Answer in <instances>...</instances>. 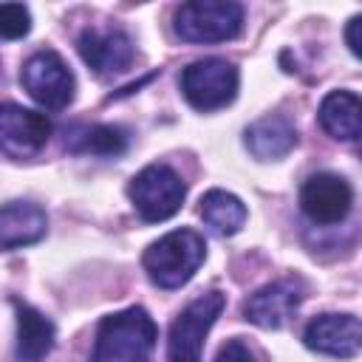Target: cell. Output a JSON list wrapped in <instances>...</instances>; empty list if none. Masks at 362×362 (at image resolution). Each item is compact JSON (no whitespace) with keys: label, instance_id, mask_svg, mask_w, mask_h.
Instances as JSON below:
<instances>
[{"label":"cell","instance_id":"30bf717a","mask_svg":"<svg viewBox=\"0 0 362 362\" xmlns=\"http://www.w3.org/2000/svg\"><path fill=\"white\" fill-rule=\"evenodd\" d=\"M303 342L322 356L351 359L362 351V320L354 314H320L305 325Z\"/></svg>","mask_w":362,"mask_h":362},{"label":"cell","instance_id":"9c48e42d","mask_svg":"<svg viewBox=\"0 0 362 362\" xmlns=\"http://www.w3.org/2000/svg\"><path fill=\"white\" fill-rule=\"evenodd\" d=\"M354 204L351 184L337 173H314L300 187V209L314 223H339Z\"/></svg>","mask_w":362,"mask_h":362},{"label":"cell","instance_id":"7c38bea8","mask_svg":"<svg viewBox=\"0 0 362 362\" xmlns=\"http://www.w3.org/2000/svg\"><path fill=\"white\" fill-rule=\"evenodd\" d=\"M79 57L99 74L113 76L130 68L133 62V42L122 28H85L76 40Z\"/></svg>","mask_w":362,"mask_h":362},{"label":"cell","instance_id":"8fae6325","mask_svg":"<svg viewBox=\"0 0 362 362\" xmlns=\"http://www.w3.org/2000/svg\"><path fill=\"white\" fill-rule=\"evenodd\" d=\"M303 283L297 277H283L274 280L255 294L246 297L243 303V320H249L257 328H283L297 305L303 303Z\"/></svg>","mask_w":362,"mask_h":362},{"label":"cell","instance_id":"5b68a950","mask_svg":"<svg viewBox=\"0 0 362 362\" xmlns=\"http://www.w3.org/2000/svg\"><path fill=\"white\" fill-rule=\"evenodd\" d=\"M181 93L195 110H218L226 107L238 96L240 74L229 59L221 57H206L195 59L181 71Z\"/></svg>","mask_w":362,"mask_h":362},{"label":"cell","instance_id":"e0dca14e","mask_svg":"<svg viewBox=\"0 0 362 362\" xmlns=\"http://www.w3.org/2000/svg\"><path fill=\"white\" fill-rule=\"evenodd\" d=\"M201 218L204 223L221 235V238H232L243 229L249 212H246V204L235 195V192H226V189H209L204 198H201Z\"/></svg>","mask_w":362,"mask_h":362},{"label":"cell","instance_id":"52a82bcc","mask_svg":"<svg viewBox=\"0 0 362 362\" xmlns=\"http://www.w3.org/2000/svg\"><path fill=\"white\" fill-rule=\"evenodd\" d=\"M20 82L25 88V93L40 105V107H48V110H62L74 102V93H76V79H74V71L68 68V62L45 48V51H37L31 54L25 62H23V71H20Z\"/></svg>","mask_w":362,"mask_h":362},{"label":"cell","instance_id":"9a60e30c","mask_svg":"<svg viewBox=\"0 0 362 362\" xmlns=\"http://www.w3.org/2000/svg\"><path fill=\"white\" fill-rule=\"evenodd\" d=\"M14 311H17V345H14L17 362H45L57 339L54 322L42 311L20 300H14Z\"/></svg>","mask_w":362,"mask_h":362},{"label":"cell","instance_id":"7a4b0ae2","mask_svg":"<svg viewBox=\"0 0 362 362\" xmlns=\"http://www.w3.org/2000/svg\"><path fill=\"white\" fill-rule=\"evenodd\" d=\"M204 257L206 243L195 229H173L144 249L141 266L158 288H181L201 269Z\"/></svg>","mask_w":362,"mask_h":362},{"label":"cell","instance_id":"ac0fdd59","mask_svg":"<svg viewBox=\"0 0 362 362\" xmlns=\"http://www.w3.org/2000/svg\"><path fill=\"white\" fill-rule=\"evenodd\" d=\"M65 147L71 153H82V156H122L127 150V136L122 127L113 124H85V127H74L71 133H65Z\"/></svg>","mask_w":362,"mask_h":362},{"label":"cell","instance_id":"6da1fadb","mask_svg":"<svg viewBox=\"0 0 362 362\" xmlns=\"http://www.w3.org/2000/svg\"><path fill=\"white\" fill-rule=\"evenodd\" d=\"M156 339L153 317L141 305H130L99 322L90 362H150Z\"/></svg>","mask_w":362,"mask_h":362},{"label":"cell","instance_id":"3957f363","mask_svg":"<svg viewBox=\"0 0 362 362\" xmlns=\"http://www.w3.org/2000/svg\"><path fill=\"white\" fill-rule=\"evenodd\" d=\"M173 28L187 42H226L243 31V6L232 0H189L175 8Z\"/></svg>","mask_w":362,"mask_h":362},{"label":"cell","instance_id":"d6986e66","mask_svg":"<svg viewBox=\"0 0 362 362\" xmlns=\"http://www.w3.org/2000/svg\"><path fill=\"white\" fill-rule=\"evenodd\" d=\"M31 31V14L23 3H3L0 6V37L20 40Z\"/></svg>","mask_w":362,"mask_h":362},{"label":"cell","instance_id":"ba28073f","mask_svg":"<svg viewBox=\"0 0 362 362\" xmlns=\"http://www.w3.org/2000/svg\"><path fill=\"white\" fill-rule=\"evenodd\" d=\"M51 122L45 113L6 102L0 107V150L8 158H31L51 139Z\"/></svg>","mask_w":362,"mask_h":362},{"label":"cell","instance_id":"8992f818","mask_svg":"<svg viewBox=\"0 0 362 362\" xmlns=\"http://www.w3.org/2000/svg\"><path fill=\"white\" fill-rule=\"evenodd\" d=\"M223 305H226V297L221 291H206L195 297L170 325L167 359L170 362H201L206 334L221 317Z\"/></svg>","mask_w":362,"mask_h":362},{"label":"cell","instance_id":"ffe728a7","mask_svg":"<svg viewBox=\"0 0 362 362\" xmlns=\"http://www.w3.org/2000/svg\"><path fill=\"white\" fill-rule=\"evenodd\" d=\"M215 362H257L255 351L240 339H226L215 354Z\"/></svg>","mask_w":362,"mask_h":362},{"label":"cell","instance_id":"4fadbf2b","mask_svg":"<svg viewBox=\"0 0 362 362\" xmlns=\"http://www.w3.org/2000/svg\"><path fill=\"white\" fill-rule=\"evenodd\" d=\"M48 232V215L34 201H8L0 209V243L6 252L31 246Z\"/></svg>","mask_w":362,"mask_h":362},{"label":"cell","instance_id":"44dd1931","mask_svg":"<svg viewBox=\"0 0 362 362\" xmlns=\"http://www.w3.org/2000/svg\"><path fill=\"white\" fill-rule=\"evenodd\" d=\"M345 45L351 48L354 57L362 59V14L348 20V25H345Z\"/></svg>","mask_w":362,"mask_h":362},{"label":"cell","instance_id":"2e32d148","mask_svg":"<svg viewBox=\"0 0 362 362\" xmlns=\"http://www.w3.org/2000/svg\"><path fill=\"white\" fill-rule=\"evenodd\" d=\"M243 141H246L249 153L257 161H277V158H283L294 150L297 130L286 116L269 113V116H263V119H257L246 127Z\"/></svg>","mask_w":362,"mask_h":362},{"label":"cell","instance_id":"277c9868","mask_svg":"<svg viewBox=\"0 0 362 362\" xmlns=\"http://www.w3.org/2000/svg\"><path fill=\"white\" fill-rule=\"evenodd\" d=\"M127 195L133 201V209L139 212L141 221L147 223H158L173 218L187 195V184L181 181V175L167 167V164H147L144 170H139L130 184H127Z\"/></svg>","mask_w":362,"mask_h":362},{"label":"cell","instance_id":"5bb4252c","mask_svg":"<svg viewBox=\"0 0 362 362\" xmlns=\"http://www.w3.org/2000/svg\"><path fill=\"white\" fill-rule=\"evenodd\" d=\"M320 127L337 141H362V96L351 90H331L317 110Z\"/></svg>","mask_w":362,"mask_h":362}]
</instances>
